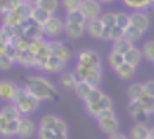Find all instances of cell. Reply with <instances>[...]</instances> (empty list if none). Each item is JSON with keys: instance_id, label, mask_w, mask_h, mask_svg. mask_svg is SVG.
<instances>
[{"instance_id": "13", "label": "cell", "mask_w": 154, "mask_h": 139, "mask_svg": "<svg viewBox=\"0 0 154 139\" xmlns=\"http://www.w3.org/2000/svg\"><path fill=\"white\" fill-rule=\"evenodd\" d=\"M49 45H51V53L54 55L55 58L61 59L63 62H66V64L72 59V56H74L72 50L63 42V41H58V39L49 41Z\"/></svg>"}, {"instance_id": "2", "label": "cell", "mask_w": 154, "mask_h": 139, "mask_svg": "<svg viewBox=\"0 0 154 139\" xmlns=\"http://www.w3.org/2000/svg\"><path fill=\"white\" fill-rule=\"evenodd\" d=\"M149 25H151V19L146 11H132L129 13V25L126 28L124 38H128L131 42L135 44L149 30Z\"/></svg>"}, {"instance_id": "20", "label": "cell", "mask_w": 154, "mask_h": 139, "mask_svg": "<svg viewBox=\"0 0 154 139\" xmlns=\"http://www.w3.org/2000/svg\"><path fill=\"white\" fill-rule=\"evenodd\" d=\"M97 86H93V85H90V83H87V81H79L75 85L74 92H75V95L79 97L82 102H85V100H88V97L94 92Z\"/></svg>"}, {"instance_id": "23", "label": "cell", "mask_w": 154, "mask_h": 139, "mask_svg": "<svg viewBox=\"0 0 154 139\" xmlns=\"http://www.w3.org/2000/svg\"><path fill=\"white\" fill-rule=\"evenodd\" d=\"M113 72H115V75H116V77L120 78V80L129 81V80L134 78V75H135V72H137V67L128 64V62H123V64L118 67V69H115Z\"/></svg>"}, {"instance_id": "5", "label": "cell", "mask_w": 154, "mask_h": 139, "mask_svg": "<svg viewBox=\"0 0 154 139\" xmlns=\"http://www.w3.org/2000/svg\"><path fill=\"white\" fill-rule=\"evenodd\" d=\"M83 105H85L87 113L96 119L101 113L113 108V100H112L106 92H102L99 88H96L94 92L88 97V100L83 102Z\"/></svg>"}, {"instance_id": "18", "label": "cell", "mask_w": 154, "mask_h": 139, "mask_svg": "<svg viewBox=\"0 0 154 139\" xmlns=\"http://www.w3.org/2000/svg\"><path fill=\"white\" fill-rule=\"evenodd\" d=\"M151 127L146 125V122H135L129 130V139H148L149 138Z\"/></svg>"}, {"instance_id": "29", "label": "cell", "mask_w": 154, "mask_h": 139, "mask_svg": "<svg viewBox=\"0 0 154 139\" xmlns=\"http://www.w3.org/2000/svg\"><path fill=\"white\" fill-rule=\"evenodd\" d=\"M35 5L46 10L47 13H51V14H55L60 8V0H38Z\"/></svg>"}, {"instance_id": "8", "label": "cell", "mask_w": 154, "mask_h": 139, "mask_svg": "<svg viewBox=\"0 0 154 139\" xmlns=\"http://www.w3.org/2000/svg\"><path fill=\"white\" fill-rule=\"evenodd\" d=\"M74 74L79 78V81H87L97 88H99L101 81L104 78L102 69H94V67H87V66H79V64L74 66Z\"/></svg>"}, {"instance_id": "28", "label": "cell", "mask_w": 154, "mask_h": 139, "mask_svg": "<svg viewBox=\"0 0 154 139\" xmlns=\"http://www.w3.org/2000/svg\"><path fill=\"white\" fill-rule=\"evenodd\" d=\"M137 102L142 105V108L146 111V113L149 114V117L154 114V97L148 95L146 92H142V94H140V97L137 99Z\"/></svg>"}, {"instance_id": "7", "label": "cell", "mask_w": 154, "mask_h": 139, "mask_svg": "<svg viewBox=\"0 0 154 139\" xmlns=\"http://www.w3.org/2000/svg\"><path fill=\"white\" fill-rule=\"evenodd\" d=\"M41 33H43V38L47 39V41L58 39V36L65 34V19H61L60 16L54 14L43 27H41Z\"/></svg>"}, {"instance_id": "21", "label": "cell", "mask_w": 154, "mask_h": 139, "mask_svg": "<svg viewBox=\"0 0 154 139\" xmlns=\"http://www.w3.org/2000/svg\"><path fill=\"white\" fill-rule=\"evenodd\" d=\"M77 83H79V78L75 77L74 71H65L60 74V85L68 91H74Z\"/></svg>"}, {"instance_id": "15", "label": "cell", "mask_w": 154, "mask_h": 139, "mask_svg": "<svg viewBox=\"0 0 154 139\" xmlns=\"http://www.w3.org/2000/svg\"><path fill=\"white\" fill-rule=\"evenodd\" d=\"M19 85H16L11 80H0V100L6 103H11L16 97Z\"/></svg>"}, {"instance_id": "40", "label": "cell", "mask_w": 154, "mask_h": 139, "mask_svg": "<svg viewBox=\"0 0 154 139\" xmlns=\"http://www.w3.org/2000/svg\"><path fill=\"white\" fill-rule=\"evenodd\" d=\"M152 6H154V0H152Z\"/></svg>"}, {"instance_id": "11", "label": "cell", "mask_w": 154, "mask_h": 139, "mask_svg": "<svg viewBox=\"0 0 154 139\" xmlns=\"http://www.w3.org/2000/svg\"><path fill=\"white\" fill-rule=\"evenodd\" d=\"M75 64L94 67V69H102V59H101V55L94 48H82L75 55Z\"/></svg>"}, {"instance_id": "3", "label": "cell", "mask_w": 154, "mask_h": 139, "mask_svg": "<svg viewBox=\"0 0 154 139\" xmlns=\"http://www.w3.org/2000/svg\"><path fill=\"white\" fill-rule=\"evenodd\" d=\"M25 86L30 89V92L39 99L41 102L46 100H52L55 95H57V86L54 83L43 77V75H29L27 77V83Z\"/></svg>"}, {"instance_id": "36", "label": "cell", "mask_w": 154, "mask_h": 139, "mask_svg": "<svg viewBox=\"0 0 154 139\" xmlns=\"http://www.w3.org/2000/svg\"><path fill=\"white\" fill-rule=\"evenodd\" d=\"M143 92H146L148 95L154 97V80H146L143 83Z\"/></svg>"}, {"instance_id": "25", "label": "cell", "mask_w": 154, "mask_h": 139, "mask_svg": "<svg viewBox=\"0 0 154 139\" xmlns=\"http://www.w3.org/2000/svg\"><path fill=\"white\" fill-rule=\"evenodd\" d=\"M142 48L134 45L131 48V50L124 55V62H128V64L134 66V67H138V64L142 62Z\"/></svg>"}, {"instance_id": "32", "label": "cell", "mask_w": 154, "mask_h": 139, "mask_svg": "<svg viewBox=\"0 0 154 139\" xmlns=\"http://www.w3.org/2000/svg\"><path fill=\"white\" fill-rule=\"evenodd\" d=\"M20 3H24V2H20V0H0V14L5 16L6 13L13 11Z\"/></svg>"}, {"instance_id": "34", "label": "cell", "mask_w": 154, "mask_h": 139, "mask_svg": "<svg viewBox=\"0 0 154 139\" xmlns=\"http://www.w3.org/2000/svg\"><path fill=\"white\" fill-rule=\"evenodd\" d=\"M82 5V0H60V6L65 13H71V11H79Z\"/></svg>"}, {"instance_id": "22", "label": "cell", "mask_w": 154, "mask_h": 139, "mask_svg": "<svg viewBox=\"0 0 154 139\" xmlns=\"http://www.w3.org/2000/svg\"><path fill=\"white\" fill-rule=\"evenodd\" d=\"M121 3L132 11H148L152 8V0H121Z\"/></svg>"}, {"instance_id": "6", "label": "cell", "mask_w": 154, "mask_h": 139, "mask_svg": "<svg viewBox=\"0 0 154 139\" xmlns=\"http://www.w3.org/2000/svg\"><path fill=\"white\" fill-rule=\"evenodd\" d=\"M87 31V19L80 11H71L65 14V34L69 39H79Z\"/></svg>"}, {"instance_id": "38", "label": "cell", "mask_w": 154, "mask_h": 139, "mask_svg": "<svg viewBox=\"0 0 154 139\" xmlns=\"http://www.w3.org/2000/svg\"><path fill=\"white\" fill-rule=\"evenodd\" d=\"M99 2H101L102 5H112L113 2H116V0H99Z\"/></svg>"}, {"instance_id": "12", "label": "cell", "mask_w": 154, "mask_h": 139, "mask_svg": "<svg viewBox=\"0 0 154 139\" xmlns=\"http://www.w3.org/2000/svg\"><path fill=\"white\" fill-rule=\"evenodd\" d=\"M102 3L99 0H82V5L79 11L82 13V16L87 20H93V19H99L102 16Z\"/></svg>"}, {"instance_id": "19", "label": "cell", "mask_w": 154, "mask_h": 139, "mask_svg": "<svg viewBox=\"0 0 154 139\" xmlns=\"http://www.w3.org/2000/svg\"><path fill=\"white\" fill-rule=\"evenodd\" d=\"M90 38L102 41L104 39V27L101 19H93V20H87V31H85Z\"/></svg>"}, {"instance_id": "27", "label": "cell", "mask_w": 154, "mask_h": 139, "mask_svg": "<svg viewBox=\"0 0 154 139\" xmlns=\"http://www.w3.org/2000/svg\"><path fill=\"white\" fill-rule=\"evenodd\" d=\"M0 116H3L6 120H19L22 117V114L19 113V109L13 103H6L0 108Z\"/></svg>"}, {"instance_id": "10", "label": "cell", "mask_w": 154, "mask_h": 139, "mask_svg": "<svg viewBox=\"0 0 154 139\" xmlns=\"http://www.w3.org/2000/svg\"><path fill=\"white\" fill-rule=\"evenodd\" d=\"M96 122H97V127L102 133H106L107 136L113 135L118 131V127H120V122H118V117L115 114L113 108H110L107 111L101 113L99 116L96 117Z\"/></svg>"}, {"instance_id": "30", "label": "cell", "mask_w": 154, "mask_h": 139, "mask_svg": "<svg viewBox=\"0 0 154 139\" xmlns=\"http://www.w3.org/2000/svg\"><path fill=\"white\" fill-rule=\"evenodd\" d=\"M142 56L145 59H148L154 62V39H149L142 45Z\"/></svg>"}, {"instance_id": "17", "label": "cell", "mask_w": 154, "mask_h": 139, "mask_svg": "<svg viewBox=\"0 0 154 139\" xmlns=\"http://www.w3.org/2000/svg\"><path fill=\"white\" fill-rule=\"evenodd\" d=\"M14 61L17 62V64H20L22 67H35V53L29 47L17 48Z\"/></svg>"}, {"instance_id": "37", "label": "cell", "mask_w": 154, "mask_h": 139, "mask_svg": "<svg viewBox=\"0 0 154 139\" xmlns=\"http://www.w3.org/2000/svg\"><path fill=\"white\" fill-rule=\"evenodd\" d=\"M109 139H129V138H128V135H124V133H120V131H116V133L110 135V136H109Z\"/></svg>"}, {"instance_id": "14", "label": "cell", "mask_w": 154, "mask_h": 139, "mask_svg": "<svg viewBox=\"0 0 154 139\" xmlns=\"http://www.w3.org/2000/svg\"><path fill=\"white\" fill-rule=\"evenodd\" d=\"M38 127L29 116H22L19 120V128H17V138L19 139H30L36 135Z\"/></svg>"}, {"instance_id": "33", "label": "cell", "mask_w": 154, "mask_h": 139, "mask_svg": "<svg viewBox=\"0 0 154 139\" xmlns=\"http://www.w3.org/2000/svg\"><path fill=\"white\" fill-rule=\"evenodd\" d=\"M126 92H128L129 100H137L140 97V94L143 92V83H132V85H129Z\"/></svg>"}, {"instance_id": "31", "label": "cell", "mask_w": 154, "mask_h": 139, "mask_svg": "<svg viewBox=\"0 0 154 139\" xmlns=\"http://www.w3.org/2000/svg\"><path fill=\"white\" fill-rule=\"evenodd\" d=\"M107 62H109V66L115 71V69H118L124 62V56H123V55H120V53H116V52H112L110 50V53L107 55Z\"/></svg>"}, {"instance_id": "16", "label": "cell", "mask_w": 154, "mask_h": 139, "mask_svg": "<svg viewBox=\"0 0 154 139\" xmlns=\"http://www.w3.org/2000/svg\"><path fill=\"white\" fill-rule=\"evenodd\" d=\"M128 113L135 122H146V119L149 117V114L142 108V105L137 100H129L128 102Z\"/></svg>"}, {"instance_id": "26", "label": "cell", "mask_w": 154, "mask_h": 139, "mask_svg": "<svg viewBox=\"0 0 154 139\" xmlns=\"http://www.w3.org/2000/svg\"><path fill=\"white\" fill-rule=\"evenodd\" d=\"M54 14H51V13H47L46 10H43V8H39V6H36V5H33V10H32V19L36 22L39 27H43L49 19H51Z\"/></svg>"}, {"instance_id": "24", "label": "cell", "mask_w": 154, "mask_h": 139, "mask_svg": "<svg viewBox=\"0 0 154 139\" xmlns=\"http://www.w3.org/2000/svg\"><path fill=\"white\" fill-rule=\"evenodd\" d=\"M135 44L134 42H131V41L128 38H120V39H116L112 42V52H116V53H120V55H124L128 53L132 47H134Z\"/></svg>"}, {"instance_id": "35", "label": "cell", "mask_w": 154, "mask_h": 139, "mask_svg": "<svg viewBox=\"0 0 154 139\" xmlns=\"http://www.w3.org/2000/svg\"><path fill=\"white\" fill-rule=\"evenodd\" d=\"M13 64H14V59L11 56H8L6 53L0 55V71H8L13 67Z\"/></svg>"}, {"instance_id": "9", "label": "cell", "mask_w": 154, "mask_h": 139, "mask_svg": "<svg viewBox=\"0 0 154 139\" xmlns=\"http://www.w3.org/2000/svg\"><path fill=\"white\" fill-rule=\"evenodd\" d=\"M32 10H33V5L29 3H20L19 6H16L13 11L6 13L3 16V24L6 25H11V27H17L19 24H22L24 20L30 19L32 16Z\"/></svg>"}, {"instance_id": "39", "label": "cell", "mask_w": 154, "mask_h": 139, "mask_svg": "<svg viewBox=\"0 0 154 139\" xmlns=\"http://www.w3.org/2000/svg\"><path fill=\"white\" fill-rule=\"evenodd\" d=\"M20 2H24V3H29V5H35L38 2V0H20Z\"/></svg>"}, {"instance_id": "4", "label": "cell", "mask_w": 154, "mask_h": 139, "mask_svg": "<svg viewBox=\"0 0 154 139\" xmlns=\"http://www.w3.org/2000/svg\"><path fill=\"white\" fill-rule=\"evenodd\" d=\"M11 103L19 109V113L22 116H30L39 108L41 100L36 99V97L30 92V89L24 85V86L17 88L16 97H14V100H13Z\"/></svg>"}, {"instance_id": "1", "label": "cell", "mask_w": 154, "mask_h": 139, "mask_svg": "<svg viewBox=\"0 0 154 139\" xmlns=\"http://www.w3.org/2000/svg\"><path fill=\"white\" fill-rule=\"evenodd\" d=\"M38 139H69V127L66 120L57 114H44L39 119Z\"/></svg>"}]
</instances>
